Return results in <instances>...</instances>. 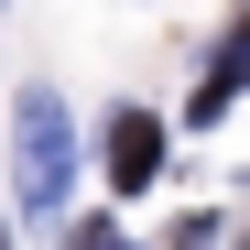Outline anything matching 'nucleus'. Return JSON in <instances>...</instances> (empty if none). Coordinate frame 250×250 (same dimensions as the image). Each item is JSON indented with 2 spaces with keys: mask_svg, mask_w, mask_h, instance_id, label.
I'll list each match as a JSON object with an SVG mask.
<instances>
[{
  "mask_svg": "<svg viewBox=\"0 0 250 250\" xmlns=\"http://www.w3.org/2000/svg\"><path fill=\"white\" fill-rule=\"evenodd\" d=\"M11 185H22V207H65V174H76V120H65V98L55 87H22V109H11Z\"/></svg>",
  "mask_w": 250,
  "mask_h": 250,
  "instance_id": "f257e3e1",
  "label": "nucleus"
},
{
  "mask_svg": "<svg viewBox=\"0 0 250 250\" xmlns=\"http://www.w3.org/2000/svg\"><path fill=\"white\" fill-rule=\"evenodd\" d=\"M98 163H109V185H120V196H142V185H163L174 142H163V120H152V109H109V131H98Z\"/></svg>",
  "mask_w": 250,
  "mask_h": 250,
  "instance_id": "f03ea898",
  "label": "nucleus"
},
{
  "mask_svg": "<svg viewBox=\"0 0 250 250\" xmlns=\"http://www.w3.org/2000/svg\"><path fill=\"white\" fill-rule=\"evenodd\" d=\"M65 250H131V239H120L109 218H76V239H65Z\"/></svg>",
  "mask_w": 250,
  "mask_h": 250,
  "instance_id": "7ed1b4c3",
  "label": "nucleus"
},
{
  "mask_svg": "<svg viewBox=\"0 0 250 250\" xmlns=\"http://www.w3.org/2000/svg\"><path fill=\"white\" fill-rule=\"evenodd\" d=\"M239 44H250V11H239Z\"/></svg>",
  "mask_w": 250,
  "mask_h": 250,
  "instance_id": "20e7f679",
  "label": "nucleus"
},
{
  "mask_svg": "<svg viewBox=\"0 0 250 250\" xmlns=\"http://www.w3.org/2000/svg\"><path fill=\"white\" fill-rule=\"evenodd\" d=\"M0 250H11V229H0Z\"/></svg>",
  "mask_w": 250,
  "mask_h": 250,
  "instance_id": "39448f33",
  "label": "nucleus"
}]
</instances>
